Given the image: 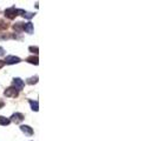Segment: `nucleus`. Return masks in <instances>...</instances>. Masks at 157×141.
Here are the masks:
<instances>
[{
	"instance_id": "obj_2",
	"label": "nucleus",
	"mask_w": 157,
	"mask_h": 141,
	"mask_svg": "<svg viewBox=\"0 0 157 141\" xmlns=\"http://www.w3.org/2000/svg\"><path fill=\"white\" fill-rule=\"evenodd\" d=\"M4 94L7 98H15V97H18V91L14 87H8V88H6V91L4 92Z\"/></svg>"
},
{
	"instance_id": "obj_18",
	"label": "nucleus",
	"mask_w": 157,
	"mask_h": 141,
	"mask_svg": "<svg viewBox=\"0 0 157 141\" xmlns=\"http://www.w3.org/2000/svg\"><path fill=\"white\" fill-rule=\"evenodd\" d=\"M1 107H4V102H2V101H0V108H1Z\"/></svg>"
},
{
	"instance_id": "obj_9",
	"label": "nucleus",
	"mask_w": 157,
	"mask_h": 141,
	"mask_svg": "<svg viewBox=\"0 0 157 141\" xmlns=\"http://www.w3.org/2000/svg\"><path fill=\"white\" fill-rule=\"evenodd\" d=\"M30 105H31V108L34 111V112H38L39 110V105H38V101H33V100H30Z\"/></svg>"
},
{
	"instance_id": "obj_3",
	"label": "nucleus",
	"mask_w": 157,
	"mask_h": 141,
	"mask_svg": "<svg viewBox=\"0 0 157 141\" xmlns=\"http://www.w3.org/2000/svg\"><path fill=\"white\" fill-rule=\"evenodd\" d=\"M4 62H5V64H8V65L19 64V62H20V58L14 57V55H8V57H6V60H5Z\"/></svg>"
},
{
	"instance_id": "obj_6",
	"label": "nucleus",
	"mask_w": 157,
	"mask_h": 141,
	"mask_svg": "<svg viewBox=\"0 0 157 141\" xmlns=\"http://www.w3.org/2000/svg\"><path fill=\"white\" fill-rule=\"evenodd\" d=\"M20 131H21L23 133H25L26 135H28V137H31V135L33 134V130H32L30 126H26V125L20 126Z\"/></svg>"
},
{
	"instance_id": "obj_14",
	"label": "nucleus",
	"mask_w": 157,
	"mask_h": 141,
	"mask_svg": "<svg viewBox=\"0 0 157 141\" xmlns=\"http://www.w3.org/2000/svg\"><path fill=\"white\" fill-rule=\"evenodd\" d=\"M5 28H7V24L5 21L0 20V29H5Z\"/></svg>"
},
{
	"instance_id": "obj_13",
	"label": "nucleus",
	"mask_w": 157,
	"mask_h": 141,
	"mask_svg": "<svg viewBox=\"0 0 157 141\" xmlns=\"http://www.w3.org/2000/svg\"><path fill=\"white\" fill-rule=\"evenodd\" d=\"M37 81H38V77H37V75H36V77H33V78H30V79H27V84H30V85L37 84Z\"/></svg>"
},
{
	"instance_id": "obj_12",
	"label": "nucleus",
	"mask_w": 157,
	"mask_h": 141,
	"mask_svg": "<svg viewBox=\"0 0 157 141\" xmlns=\"http://www.w3.org/2000/svg\"><path fill=\"white\" fill-rule=\"evenodd\" d=\"M11 121H9V119H7V118H5V117H1L0 115V125H2V126H6V125H8Z\"/></svg>"
},
{
	"instance_id": "obj_7",
	"label": "nucleus",
	"mask_w": 157,
	"mask_h": 141,
	"mask_svg": "<svg viewBox=\"0 0 157 141\" xmlns=\"http://www.w3.org/2000/svg\"><path fill=\"white\" fill-rule=\"evenodd\" d=\"M23 31H25V32L28 33V34H32V33H33V24H32V22H26V24H24Z\"/></svg>"
},
{
	"instance_id": "obj_5",
	"label": "nucleus",
	"mask_w": 157,
	"mask_h": 141,
	"mask_svg": "<svg viewBox=\"0 0 157 141\" xmlns=\"http://www.w3.org/2000/svg\"><path fill=\"white\" fill-rule=\"evenodd\" d=\"M24 120V115L21 114V113H14L12 117H11V120L9 121H13V122H15V124H19V122H21Z\"/></svg>"
},
{
	"instance_id": "obj_15",
	"label": "nucleus",
	"mask_w": 157,
	"mask_h": 141,
	"mask_svg": "<svg viewBox=\"0 0 157 141\" xmlns=\"http://www.w3.org/2000/svg\"><path fill=\"white\" fill-rule=\"evenodd\" d=\"M28 49H30L31 52H33V53H36V54H37V53H38V51H39V49H38V47H33V46H31V47H30Z\"/></svg>"
},
{
	"instance_id": "obj_8",
	"label": "nucleus",
	"mask_w": 157,
	"mask_h": 141,
	"mask_svg": "<svg viewBox=\"0 0 157 141\" xmlns=\"http://www.w3.org/2000/svg\"><path fill=\"white\" fill-rule=\"evenodd\" d=\"M18 13H20L24 18H26V19H32L33 16H34V14L32 13V12H26V11H24V9H18Z\"/></svg>"
},
{
	"instance_id": "obj_1",
	"label": "nucleus",
	"mask_w": 157,
	"mask_h": 141,
	"mask_svg": "<svg viewBox=\"0 0 157 141\" xmlns=\"http://www.w3.org/2000/svg\"><path fill=\"white\" fill-rule=\"evenodd\" d=\"M18 15V9L15 7H9L5 11V16H7L8 19H14Z\"/></svg>"
},
{
	"instance_id": "obj_17",
	"label": "nucleus",
	"mask_w": 157,
	"mask_h": 141,
	"mask_svg": "<svg viewBox=\"0 0 157 141\" xmlns=\"http://www.w3.org/2000/svg\"><path fill=\"white\" fill-rule=\"evenodd\" d=\"M4 65H5V62H4L2 60H0V68H2V67H4Z\"/></svg>"
},
{
	"instance_id": "obj_10",
	"label": "nucleus",
	"mask_w": 157,
	"mask_h": 141,
	"mask_svg": "<svg viewBox=\"0 0 157 141\" xmlns=\"http://www.w3.org/2000/svg\"><path fill=\"white\" fill-rule=\"evenodd\" d=\"M26 61H27V62H30V64L38 65V57H28V58L26 59Z\"/></svg>"
},
{
	"instance_id": "obj_4",
	"label": "nucleus",
	"mask_w": 157,
	"mask_h": 141,
	"mask_svg": "<svg viewBox=\"0 0 157 141\" xmlns=\"http://www.w3.org/2000/svg\"><path fill=\"white\" fill-rule=\"evenodd\" d=\"M24 81L20 79V78H14L13 79V86H14V88L17 89V91H20V89H23L24 88Z\"/></svg>"
},
{
	"instance_id": "obj_16",
	"label": "nucleus",
	"mask_w": 157,
	"mask_h": 141,
	"mask_svg": "<svg viewBox=\"0 0 157 141\" xmlns=\"http://www.w3.org/2000/svg\"><path fill=\"white\" fill-rule=\"evenodd\" d=\"M4 54H5V51L2 47H0V55H4Z\"/></svg>"
},
{
	"instance_id": "obj_11",
	"label": "nucleus",
	"mask_w": 157,
	"mask_h": 141,
	"mask_svg": "<svg viewBox=\"0 0 157 141\" xmlns=\"http://www.w3.org/2000/svg\"><path fill=\"white\" fill-rule=\"evenodd\" d=\"M23 27H24V24H23V22H17L15 25H13V28H14L17 32H21V31H23Z\"/></svg>"
}]
</instances>
